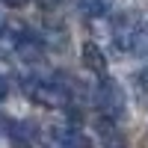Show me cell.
Instances as JSON below:
<instances>
[{"label":"cell","mask_w":148,"mask_h":148,"mask_svg":"<svg viewBox=\"0 0 148 148\" xmlns=\"http://www.w3.org/2000/svg\"><path fill=\"white\" fill-rule=\"evenodd\" d=\"M24 92H27L30 101H36L39 107H47V110H59L68 104V83H59V80L27 77L24 80Z\"/></svg>","instance_id":"obj_1"},{"label":"cell","mask_w":148,"mask_h":148,"mask_svg":"<svg viewBox=\"0 0 148 148\" xmlns=\"http://www.w3.org/2000/svg\"><path fill=\"white\" fill-rule=\"evenodd\" d=\"M95 101L98 107H101V113L107 119H121V113H125V92H121V86L116 80L110 77H101V83H98V92H95Z\"/></svg>","instance_id":"obj_2"},{"label":"cell","mask_w":148,"mask_h":148,"mask_svg":"<svg viewBox=\"0 0 148 148\" xmlns=\"http://www.w3.org/2000/svg\"><path fill=\"white\" fill-rule=\"evenodd\" d=\"M27 36V27H21L18 21H6L0 27V51L3 53H15V47L21 45V39Z\"/></svg>","instance_id":"obj_3"},{"label":"cell","mask_w":148,"mask_h":148,"mask_svg":"<svg viewBox=\"0 0 148 148\" xmlns=\"http://www.w3.org/2000/svg\"><path fill=\"white\" fill-rule=\"evenodd\" d=\"M15 53L24 59V62H39L42 59V53H45V47H42V39H36L33 33H27L21 39V45L15 47Z\"/></svg>","instance_id":"obj_4"},{"label":"cell","mask_w":148,"mask_h":148,"mask_svg":"<svg viewBox=\"0 0 148 148\" xmlns=\"http://www.w3.org/2000/svg\"><path fill=\"white\" fill-rule=\"evenodd\" d=\"M53 145L56 148H86V136L74 127H56L53 130Z\"/></svg>","instance_id":"obj_5"},{"label":"cell","mask_w":148,"mask_h":148,"mask_svg":"<svg viewBox=\"0 0 148 148\" xmlns=\"http://www.w3.org/2000/svg\"><path fill=\"white\" fill-rule=\"evenodd\" d=\"M83 65L86 68H92L95 74H107V59H104V53H101V47L98 45H92V42H86L83 45Z\"/></svg>","instance_id":"obj_6"},{"label":"cell","mask_w":148,"mask_h":148,"mask_svg":"<svg viewBox=\"0 0 148 148\" xmlns=\"http://www.w3.org/2000/svg\"><path fill=\"white\" fill-rule=\"evenodd\" d=\"M77 9L86 18H104L110 12V0H77Z\"/></svg>","instance_id":"obj_7"},{"label":"cell","mask_w":148,"mask_h":148,"mask_svg":"<svg viewBox=\"0 0 148 148\" xmlns=\"http://www.w3.org/2000/svg\"><path fill=\"white\" fill-rule=\"evenodd\" d=\"M6 92H9V77L0 71V98H6Z\"/></svg>","instance_id":"obj_8"},{"label":"cell","mask_w":148,"mask_h":148,"mask_svg":"<svg viewBox=\"0 0 148 148\" xmlns=\"http://www.w3.org/2000/svg\"><path fill=\"white\" fill-rule=\"evenodd\" d=\"M3 3H6V6H12V9H21L24 3H30V0H3Z\"/></svg>","instance_id":"obj_9"},{"label":"cell","mask_w":148,"mask_h":148,"mask_svg":"<svg viewBox=\"0 0 148 148\" xmlns=\"http://www.w3.org/2000/svg\"><path fill=\"white\" fill-rule=\"evenodd\" d=\"M142 83H145V89H148V71H145V74H142Z\"/></svg>","instance_id":"obj_10"}]
</instances>
